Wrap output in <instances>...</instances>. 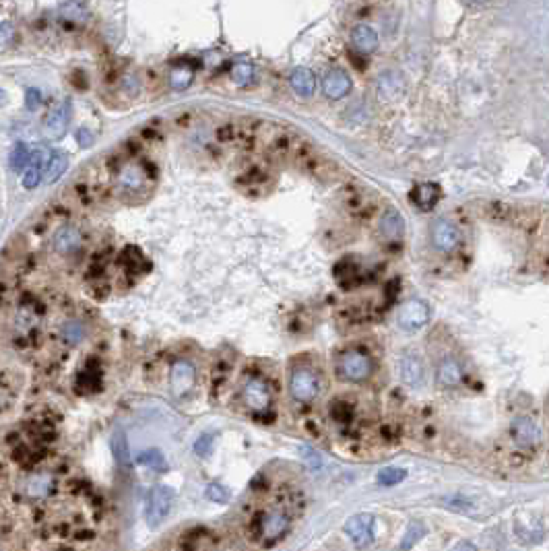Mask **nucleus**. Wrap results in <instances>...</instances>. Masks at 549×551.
I'll list each match as a JSON object with an SVG mask.
<instances>
[{"label":"nucleus","mask_w":549,"mask_h":551,"mask_svg":"<svg viewBox=\"0 0 549 551\" xmlns=\"http://www.w3.org/2000/svg\"><path fill=\"white\" fill-rule=\"evenodd\" d=\"M56 487V481L52 475L48 473H37L29 479V485H27V491L31 498H48Z\"/></svg>","instance_id":"nucleus-23"},{"label":"nucleus","mask_w":549,"mask_h":551,"mask_svg":"<svg viewBox=\"0 0 549 551\" xmlns=\"http://www.w3.org/2000/svg\"><path fill=\"white\" fill-rule=\"evenodd\" d=\"M407 83L405 77L396 71H385L376 79V93L382 101H396L405 95Z\"/></svg>","instance_id":"nucleus-8"},{"label":"nucleus","mask_w":549,"mask_h":551,"mask_svg":"<svg viewBox=\"0 0 549 551\" xmlns=\"http://www.w3.org/2000/svg\"><path fill=\"white\" fill-rule=\"evenodd\" d=\"M442 198V190L438 184L434 182H423V184H417L411 192V201L417 209L421 211H432Z\"/></svg>","instance_id":"nucleus-15"},{"label":"nucleus","mask_w":549,"mask_h":551,"mask_svg":"<svg viewBox=\"0 0 549 551\" xmlns=\"http://www.w3.org/2000/svg\"><path fill=\"white\" fill-rule=\"evenodd\" d=\"M192 80H194V69H190V67H174L169 73V85L176 91L188 89L192 85Z\"/></svg>","instance_id":"nucleus-26"},{"label":"nucleus","mask_w":549,"mask_h":551,"mask_svg":"<svg viewBox=\"0 0 549 551\" xmlns=\"http://www.w3.org/2000/svg\"><path fill=\"white\" fill-rule=\"evenodd\" d=\"M83 337H85V326H83L78 320H69V322H65V326H62V339H65L69 345H77V343L83 341Z\"/></svg>","instance_id":"nucleus-31"},{"label":"nucleus","mask_w":549,"mask_h":551,"mask_svg":"<svg viewBox=\"0 0 549 551\" xmlns=\"http://www.w3.org/2000/svg\"><path fill=\"white\" fill-rule=\"evenodd\" d=\"M93 141H95V137H93V133H91L89 128H78L77 143L81 145V147H83V149L91 147V145H93Z\"/></svg>","instance_id":"nucleus-38"},{"label":"nucleus","mask_w":549,"mask_h":551,"mask_svg":"<svg viewBox=\"0 0 549 551\" xmlns=\"http://www.w3.org/2000/svg\"><path fill=\"white\" fill-rule=\"evenodd\" d=\"M137 463H139L141 467H147V469H151V471L155 473H163L167 469V461H165V457H163L159 450H155V448L141 452L139 459H137Z\"/></svg>","instance_id":"nucleus-25"},{"label":"nucleus","mask_w":549,"mask_h":551,"mask_svg":"<svg viewBox=\"0 0 549 551\" xmlns=\"http://www.w3.org/2000/svg\"><path fill=\"white\" fill-rule=\"evenodd\" d=\"M35 151H37V147H29V145H23V143L15 145L12 151H10V158H8L12 171H25L31 165L33 158H35Z\"/></svg>","instance_id":"nucleus-24"},{"label":"nucleus","mask_w":549,"mask_h":551,"mask_svg":"<svg viewBox=\"0 0 549 551\" xmlns=\"http://www.w3.org/2000/svg\"><path fill=\"white\" fill-rule=\"evenodd\" d=\"M6 99H8V97H6V93L0 89V105H4V103H6Z\"/></svg>","instance_id":"nucleus-42"},{"label":"nucleus","mask_w":549,"mask_h":551,"mask_svg":"<svg viewBox=\"0 0 549 551\" xmlns=\"http://www.w3.org/2000/svg\"><path fill=\"white\" fill-rule=\"evenodd\" d=\"M463 380V368L453 359V357H446L440 366H438V382L446 389L450 387H457L461 384Z\"/></svg>","instance_id":"nucleus-22"},{"label":"nucleus","mask_w":549,"mask_h":551,"mask_svg":"<svg viewBox=\"0 0 549 551\" xmlns=\"http://www.w3.org/2000/svg\"><path fill=\"white\" fill-rule=\"evenodd\" d=\"M322 91L328 99H343L351 91V77L343 69H332L322 79Z\"/></svg>","instance_id":"nucleus-13"},{"label":"nucleus","mask_w":549,"mask_h":551,"mask_svg":"<svg viewBox=\"0 0 549 551\" xmlns=\"http://www.w3.org/2000/svg\"><path fill=\"white\" fill-rule=\"evenodd\" d=\"M345 533L357 548H368L374 539V516L372 514H355L345 523Z\"/></svg>","instance_id":"nucleus-7"},{"label":"nucleus","mask_w":549,"mask_h":551,"mask_svg":"<svg viewBox=\"0 0 549 551\" xmlns=\"http://www.w3.org/2000/svg\"><path fill=\"white\" fill-rule=\"evenodd\" d=\"M512 436L514 442L523 448H531L541 442V430L531 417H516L512 421Z\"/></svg>","instance_id":"nucleus-11"},{"label":"nucleus","mask_w":549,"mask_h":551,"mask_svg":"<svg viewBox=\"0 0 549 551\" xmlns=\"http://www.w3.org/2000/svg\"><path fill=\"white\" fill-rule=\"evenodd\" d=\"M453 551H477L475 550V545L473 543H469V541H463V543H459L457 548Z\"/></svg>","instance_id":"nucleus-41"},{"label":"nucleus","mask_w":549,"mask_h":551,"mask_svg":"<svg viewBox=\"0 0 549 551\" xmlns=\"http://www.w3.org/2000/svg\"><path fill=\"white\" fill-rule=\"evenodd\" d=\"M425 535V525L423 523H419V520H413L409 527H407V533L403 535V541H400V551H409L413 550L419 541H421V537Z\"/></svg>","instance_id":"nucleus-27"},{"label":"nucleus","mask_w":549,"mask_h":551,"mask_svg":"<svg viewBox=\"0 0 549 551\" xmlns=\"http://www.w3.org/2000/svg\"><path fill=\"white\" fill-rule=\"evenodd\" d=\"M69 167V155L60 149H54L48 153V161H46V182L48 184H54Z\"/></svg>","instance_id":"nucleus-21"},{"label":"nucleus","mask_w":549,"mask_h":551,"mask_svg":"<svg viewBox=\"0 0 549 551\" xmlns=\"http://www.w3.org/2000/svg\"><path fill=\"white\" fill-rule=\"evenodd\" d=\"M15 37V27L8 21H0V46H8Z\"/></svg>","instance_id":"nucleus-36"},{"label":"nucleus","mask_w":549,"mask_h":551,"mask_svg":"<svg viewBox=\"0 0 549 551\" xmlns=\"http://www.w3.org/2000/svg\"><path fill=\"white\" fill-rule=\"evenodd\" d=\"M122 91H124V95H128V97H137V95H139V91H141V83H139V79H137L135 73H126V75L122 77Z\"/></svg>","instance_id":"nucleus-35"},{"label":"nucleus","mask_w":549,"mask_h":551,"mask_svg":"<svg viewBox=\"0 0 549 551\" xmlns=\"http://www.w3.org/2000/svg\"><path fill=\"white\" fill-rule=\"evenodd\" d=\"M89 17V10L83 2L78 0H71L62 6V19L67 21H75V23H85Z\"/></svg>","instance_id":"nucleus-30"},{"label":"nucleus","mask_w":549,"mask_h":551,"mask_svg":"<svg viewBox=\"0 0 549 551\" xmlns=\"http://www.w3.org/2000/svg\"><path fill=\"white\" fill-rule=\"evenodd\" d=\"M120 190L126 194V196H137V194H143L145 188H147V182H149V176H147V169L139 167V165H126L118 171V178H116Z\"/></svg>","instance_id":"nucleus-6"},{"label":"nucleus","mask_w":549,"mask_h":551,"mask_svg":"<svg viewBox=\"0 0 549 551\" xmlns=\"http://www.w3.org/2000/svg\"><path fill=\"white\" fill-rule=\"evenodd\" d=\"M289 83H292V89L300 95V97H312L314 91H316V77L310 69H296L289 77Z\"/></svg>","instance_id":"nucleus-20"},{"label":"nucleus","mask_w":549,"mask_h":551,"mask_svg":"<svg viewBox=\"0 0 549 551\" xmlns=\"http://www.w3.org/2000/svg\"><path fill=\"white\" fill-rule=\"evenodd\" d=\"M351 40L353 46L362 52V54H370L378 48V33L372 25L368 23H357L351 29Z\"/></svg>","instance_id":"nucleus-16"},{"label":"nucleus","mask_w":549,"mask_h":551,"mask_svg":"<svg viewBox=\"0 0 549 551\" xmlns=\"http://www.w3.org/2000/svg\"><path fill=\"white\" fill-rule=\"evenodd\" d=\"M289 391L298 402H310L320 393V380L310 368H296L289 378Z\"/></svg>","instance_id":"nucleus-3"},{"label":"nucleus","mask_w":549,"mask_h":551,"mask_svg":"<svg viewBox=\"0 0 549 551\" xmlns=\"http://www.w3.org/2000/svg\"><path fill=\"white\" fill-rule=\"evenodd\" d=\"M211 444H213V436H203V438L194 444V450H196L199 455H207L209 448H211Z\"/></svg>","instance_id":"nucleus-39"},{"label":"nucleus","mask_w":549,"mask_h":551,"mask_svg":"<svg viewBox=\"0 0 549 551\" xmlns=\"http://www.w3.org/2000/svg\"><path fill=\"white\" fill-rule=\"evenodd\" d=\"M194 384V368L186 362H180L171 368V387L174 393L184 394L190 391V387Z\"/></svg>","instance_id":"nucleus-19"},{"label":"nucleus","mask_w":549,"mask_h":551,"mask_svg":"<svg viewBox=\"0 0 549 551\" xmlns=\"http://www.w3.org/2000/svg\"><path fill=\"white\" fill-rule=\"evenodd\" d=\"M475 2H487V0H475Z\"/></svg>","instance_id":"nucleus-43"},{"label":"nucleus","mask_w":549,"mask_h":551,"mask_svg":"<svg viewBox=\"0 0 549 551\" xmlns=\"http://www.w3.org/2000/svg\"><path fill=\"white\" fill-rule=\"evenodd\" d=\"M287 529H289V516L279 508L267 510L258 520V535L267 543H275L277 539H281Z\"/></svg>","instance_id":"nucleus-4"},{"label":"nucleus","mask_w":549,"mask_h":551,"mask_svg":"<svg viewBox=\"0 0 549 551\" xmlns=\"http://www.w3.org/2000/svg\"><path fill=\"white\" fill-rule=\"evenodd\" d=\"M337 372L347 382H364L372 374V362L366 353L351 349V351L341 353L337 362Z\"/></svg>","instance_id":"nucleus-1"},{"label":"nucleus","mask_w":549,"mask_h":551,"mask_svg":"<svg viewBox=\"0 0 549 551\" xmlns=\"http://www.w3.org/2000/svg\"><path fill=\"white\" fill-rule=\"evenodd\" d=\"M302 450H304V457H306V459L310 461V465H312L314 469H318V467H320V457H318V455L314 452L312 448H308V446H304Z\"/></svg>","instance_id":"nucleus-40"},{"label":"nucleus","mask_w":549,"mask_h":551,"mask_svg":"<svg viewBox=\"0 0 549 551\" xmlns=\"http://www.w3.org/2000/svg\"><path fill=\"white\" fill-rule=\"evenodd\" d=\"M432 241H434V246H436L440 252H453V250H457L459 244H461V234H459V230H457L450 221H446V219H438V221L432 226Z\"/></svg>","instance_id":"nucleus-10"},{"label":"nucleus","mask_w":549,"mask_h":551,"mask_svg":"<svg viewBox=\"0 0 549 551\" xmlns=\"http://www.w3.org/2000/svg\"><path fill=\"white\" fill-rule=\"evenodd\" d=\"M506 551H516V550H506Z\"/></svg>","instance_id":"nucleus-44"},{"label":"nucleus","mask_w":549,"mask_h":551,"mask_svg":"<svg viewBox=\"0 0 549 551\" xmlns=\"http://www.w3.org/2000/svg\"><path fill=\"white\" fill-rule=\"evenodd\" d=\"M232 79L235 85L239 87H246V85H252L256 79V69L252 62H235L234 69H232Z\"/></svg>","instance_id":"nucleus-29"},{"label":"nucleus","mask_w":549,"mask_h":551,"mask_svg":"<svg viewBox=\"0 0 549 551\" xmlns=\"http://www.w3.org/2000/svg\"><path fill=\"white\" fill-rule=\"evenodd\" d=\"M174 506V491L165 485H153L147 493L145 520L149 527H159Z\"/></svg>","instance_id":"nucleus-2"},{"label":"nucleus","mask_w":549,"mask_h":551,"mask_svg":"<svg viewBox=\"0 0 549 551\" xmlns=\"http://www.w3.org/2000/svg\"><path fill=\"white\" fill-rule=\"evenodd\" d=\"M40 103H42V93H40V89H35V87L27 89V95H25V105H27V110H35Z\"/></svg>","instance_id":"nucleus-37"},{"label":"nucleus","mask_w":549,"mask_h":551,"mask_svg":"<svg viewBox=\"0 0 549 551\" xmlns=\"http://www.w3.org/2000/svg\"><path fill=\"white\" fill-rule=\"evenodd\" d=\"M122 264L128 269V273L130 271H139V273H145L147 271V260H145V256L137 250V248H126L124 252H122Z\"/></svg>","instance_id":"nucleus-28"},{"label":"nucleus","mask_w":549,"mask_h":551,"mask_svg":"<svg viewBox=\"0 0 549 551\" xmlns=\"http://www.w3.org/2000/svg\"><path fill=\"white\" fill-rule=\"evenodd\" d=\"M81 232H78L77 228H73V226H65V228H60L58 232H56V236H54V248H56V252H60V254H71V252H75V250H78L81 248Z\"/></svg>","instance_id":"nucleus-17"},{"label":"nucleus","mask_w":549,"mask_h":551,"mask_svg":"<svg viewBox=\"0 0 549 551\" xmlns=\"http://www.w3.org/2000/svg\"><path fill=\"white\" fill-rule=\"evenodd\" d=\"M112 450H114V457L120 465L128 463V444H126V436L122 432H116V436L112 438Z\"/></svg>","instance_id":"nucleus-32"},{"label":"nucleus","mask_w":549,"mask_h":551,"mask_svg":"<svg viewBox=\"0 0 549 551\" xmlns=\"http://www.w3.org/2000/svg\"><path fill=\"white\" fill-rule=\"evenodd\" d=\"M398 374H400V380L411 387V389H417L423 384L425 380V368H423V362L419 355L407 351L403 357H400V364H398Z\"/></svg>","instance_id":"nucleus-9"},{"label":"nucleus","mask_w":549,"mask_h":551,"mask_svg":"<svg viewBox=\"0 0 549 551\" xmlns=\"http://www.w3.org/2000/svg\"><path fill=\"white\" fill-rule=\"evenodd\" d=\"M378 230L385 239H398L405 232V219L398 211L389 209L382 217H380V223H378Z\"/></svg>","instance_id":"nucleus-18"},{"label":"nucleus","mask_w":549,"mask_h":551,"mask_svg":"<svg viewBox=\"0 0 549 551\" xmlns=\"http://www.w3.org/2000/svg\"><path fill=\"white\" fill-rule=\"evenodd\" d=\"M398 326L403 330H417L428 324L430 320V306L421 300H409L398 310Z\"/></svg>","instance_id":"nucleus-5"},{"label":"nucleus","mask_w":549,"mask_h":551,"mask_svg":"<svg viewBox=\"0 0 549 551\" xmlns=\"http://www.w3.org/2000/svg\"><path fill=\"white\" fill-rule=\"evenodd\" d=\"M71 120H73V103L69 99H62L46 116V128L58 137V135H62L69 128Z\"/></svg>","instance_id":"nucleus-14"},{"label":"nucleus","mask_w":549,"mask_h":551,"mask_svg":"<svg viewBox=\"0 0 549 551\" xmlns=\"http://www.w3.org/2000/svg\"><path fill=\"white\" fill-rule=\"evenodd\" d=\"M407 477V471L405 469H398V467H387V469H380L378 471V483L380 485H396L400 483L403 479Z\"/></svg>","instance_id":"nucleus-33"},{"label":"nucleus","mask_w":549,"mask_h":551,"mask_svg":"<svg viewBox=\"0 0 549 551\" xmlns=\"http://www.w3.org/2000/svg\"><path fill=\"white\" fill-rule=\"evenodd\" d=\"M205 495H207V500H211V502H219V504H223V502H228L230 491H228L223 485H219V483H209L207 489H205Z\"/></svg>","instance_id":"nucleus-34"},{"label":"nucleus","mask_w":549,"mask_h":551,"mask_svg":"<svg viewBox=\"0 0 549 551\" xmlns=\"http://www.w3.org/2000/svg\"><path fill=\"white\" fill-rule=\"evenodd\" d=\"M242 396H244V402L254 411H264L271 402V391H269L267 382L260 378H250L244 384Z\"/></svg>","instance_id":"nucleus-12"}]
</instances>
